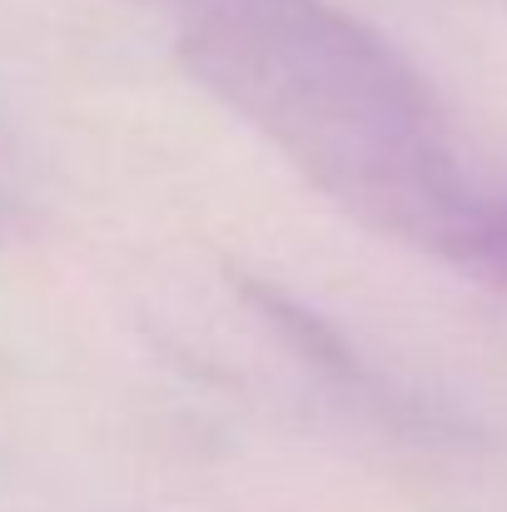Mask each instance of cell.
Listing matches in <instances>:
<instances>
[{"mask_svg": "<svg viewBox=\"0 0 507 512\" xmlns=\"http://www.w3.org/2000/svg\"><path fill=\"white\" fill-rule=\"evenodd\" d=\"M189 75L358 224L453 264L483 199L428 80L334 0H169Z\"/></svg>", "mask_w": 507, "mask_h": 512, "instance_id": "cell-1", "label": "cell"}, {"mask_svg": "<svg viewBox=\"0 0 507 512\" xmlns=\"http://www.w3.org/2000/svg\"><path fill=\"white\" fill-rule=\"evenodd\" d=\"M453 269L493 284L507 294V189H483L463 239H458V254H453Z\"/></svg>", "mask_w": 507, "mask_h": 512, "instance_id": "cell-2", "label": "cell"}, {"mask_svg": "<svg viewBox=\"0 0 507 512\" xmlns=\"http://www.w3.org/2000/svg\"><path fill=\"white\" fill-rule=\"evenodd\" d=\"M145 5H169V0H145Z\"/></svg>", "mask_w": 507, "mask_h": 512, "instance_id": "cell-3", "label": "cell"}]
</instances>
